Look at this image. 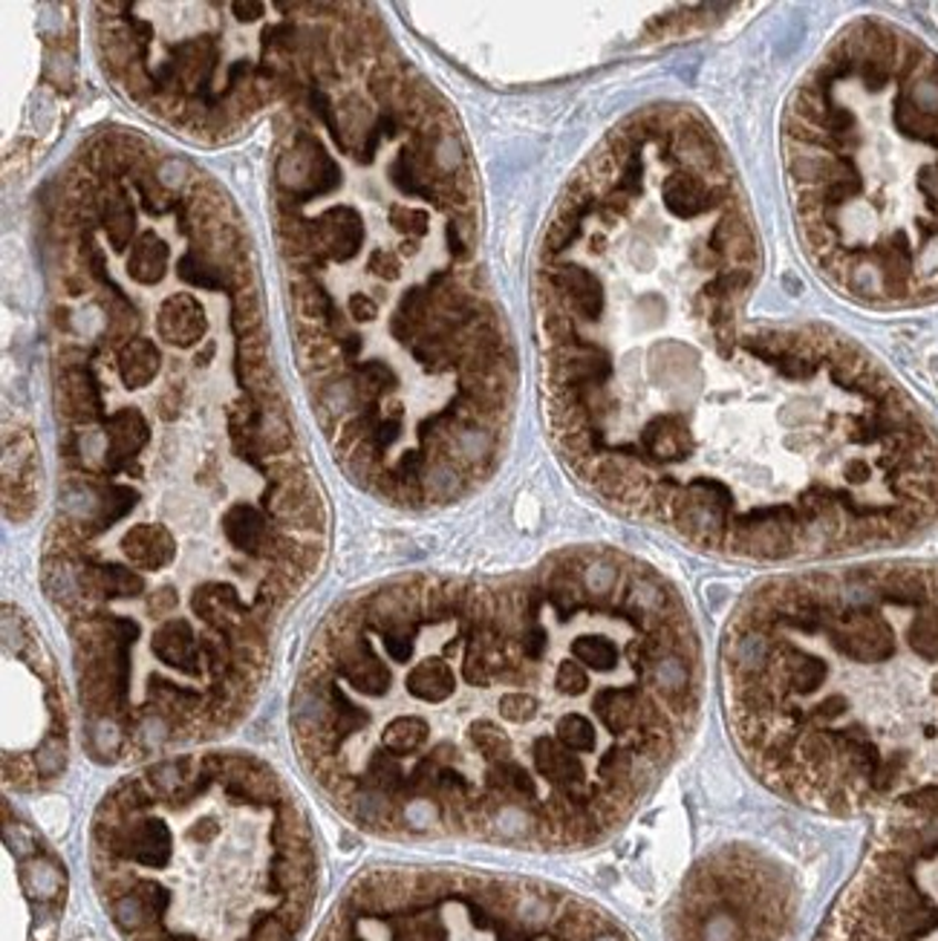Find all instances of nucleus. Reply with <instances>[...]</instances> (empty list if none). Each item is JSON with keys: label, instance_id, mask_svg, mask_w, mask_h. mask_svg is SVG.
Instances as JSON below:
<instances>
[{"label": "nucleus", "instance_id": "1", "mask_svg": "<svg viewBox=\"0 0 938 941\" xmlns=\"http://www.w3.org/2000/svg\"><path fill=\"white\" fill-rule=\"evenodd\" d=\"M736 165L659 104L575 170L535 280L546 416L601 503L745 563L826 567L938 529V427L832 327L756 312Z\"/></svg>", "mask_w": 938, "mask_h": 941}, {"label": "nucleus", "instance_id": "2", "mask_svg": "<svg viewBox=\"0 0 938 941\" xmlns=\"http://www.w3.org/2000/svg\"><path fill=\"white\" fill-rule=\"evenodd\" d=\"M704 655L679 589L578 546L503 578L408 575L341 603L289 696L303 777L364 835L584 852L697 731Z\"/></svg>", "mask_w": 938, "mask_h": 941}, {"label": "nucleus", "instance_id": "3", "mask_svg": "<svg viewBox=\"0 0 938 941\" xmlns=\"http://www.w3.org/2000/svg\"><path fill=\"white\" fill-rule=\"evenodd\" d=\"M800 246L841 298L938 303V52L878 15L843 23L780 122Z\"/></svg>", "mask_w": 938, "mask_h": 941}, {"label": "nucleus", "instance_id": "4", "mask_svg": "<svg viewBox=\"0 0 938 941\" xmlns=\"http://www.w3.org/2000/svg\"><path fill=\"white\" fill-rule=\"evenodd\" d=\"M87 864L122 941H301L321 890L303 797L264 757L214 745L118 777L90 817Z\"/></svg>", "mask_w": 938, "mask_h": 941}, {"label": "nucleus", "instance_id": "5", "mask_svg": "<svg viewBox=\"0 0 938 941\" xmlns=\"http://www.w3.org/2000/svg\"><path fill=\"white\" fill-rule=\"evenodd\" d=\"M316 941H638L601 904L552 881L388 864L344 887Z\"/></svg>", "mask_w": 938, "mask_h": 941}, {"label": "nucleus", "instance_id": "6", "mask_svg": "<svg viewBox=\"0 0 938 941\" xmlns=\"http://www.w3.org/2000/svg\"><path fill=\"white\" fill-rule=\"evenodd\" d=\"M858 867L814 941H938V759L889 772Z\"/></svg>", "mask_w": 938, "mask_h": 941}, {"label": "nucleus", "instance_id": "7", "mask_svg": "<svg viewBox=\"0 0 938 941\" xmlns=\"http://www.w3.org/2000/svg\"><path fill=\"white\" fill-rule=\"evenodd\" d=\"M797 919L788 869L731 844L690 869L668 910V941H785Z\"/></svg>", "mask_w": 938, "mask_h": 941}, {"label": "nucleus", "instance_id": "8", "mask_svg": "<svg viewBox=\"0 0 938 941\" xmlns=\"http://www.w3.org/2000/svg\"><path fill=\"white\" fill-rule=\"evenodd\" d=\"M217 61H220V50L212 38H197V41H183V44L171 46L168 64L174 66L176 87H183L185 93H199L203 104L212 107L217 96L208 93V84L214 79Z\"/></svg>", "mask_w": 938, "mask_h": 941}, {"label": "nucleus", "instance_id": "9", "mask_svg": "<svg viewBox=\"0 0 938 941\" xmlns=\"http://www.w3.org/2000/svg\"><path fill=\"white\" fill-rule=\"evenodd\" d=\"M364 240V223L352 206H330L316 220V251L323 260L347 263L359 255Z\"/></svg>", "mask_w": 938, "mask_h": 941}, {"label": "nucleus", "instance_id": "10", "mask_svg": "<svg viewBox=\"0 0 938 941\" xmlns=\"http://www.w3.org/2000/svg\"><path fill=\"white\" fill-rule=\"evenodd\" d=\"M206 327V312H203V307H199L194 294H168V298L162 301L159 316H156V330H159L162 341L188 350V347L203 341Z\"/></svg>", "mask_w": 938, "mask_h": 941}, {"label": "nucleus", "instance_id": "11", "mask_svg": "<svg viewBox=\"0 0 938 941\" xmlns=\"http://www.w3.org/2000/svg\"><path fill=\"white\" fill-rule=\"evenodd\" d=\"M289 294H292L295 307H298V316L307 321V324L323 327L327 332H347L344 318L338 312L332 294L318 283L316 278H295L289 283Z\"/></svg>", "mask_w": 938, "mask_h": 941}, {"label": "nucleus", "instance_id": "12", "mask_svg": "<svg viewBox=\"0 0 938 941\" xmlns=\"http://www.w3.org/2000/svg\"><path fill=\"white\" fill-rule=\"evenodd\" d=\"M116 364L122 384H125L127 390H142L154 382L156 373H159L162 355L154 341L131 339L127 344L118 347Z\"/></svg>", "mask_w": 938, "mask_h": 941}, {"label": "nucleus", "instance_id": "13", "mask_svg": "<svg viewBox=\"0 0 938 941\" xmlns=\"http://www.w3.org/2000/svg\"><path fill=\"white\" fill-rule=\"evenodd\" d=\"M168 260L171 251L168 246H165V240L156 237L154 231H145V235H140V240L133 244L131 260H127V275H131L136 283H142V287H154V283L162 280L165 269H168Z\"/></svg>", "mask_w": 938, "mask_h": 941}, {"label": "nucleus", "instance_id": "14", "mask_svg": "<svg viewBox=\"0 0 938 941\" xmlns=\"http://www.w3.org/2000/svg\"><path fill=\"white\" fill-rule=\"evenodd\" d=\"M102 226L113 249L125 251L131 246V237L136 231V214H133L125 188L118 183H113L111 192L102 197Z\"/></svg>", "mask_w": 938, "mask_h": 941}, {"label": "nucleus", "instance_id": "15", "mask_svg": "<svg viewBox=\"0 0 938 941\" xmlns=\"http://www.w3.org/2000/svg\"><path fill=\"white\" fill-rule=\"evenodd\" d=\"M176 275L199 289H212V292H235V283H231V272L226 266L214 263L206 255H199L197 249H188L176 263Z\"/></svg>", "mask_w": 938, "mask_h": 941}, {"label": "nucleus", "instance_id": "16", "mask_svg": "<svg viewBox=\"0 0 938 941\" xmlns=\"http://www.w3.org/2000/svg\"><path fill=\"white\" fill-rule=\"evenodd\" d=\"M303 139H307V147H309V159H312V168H309V188L307 194H303V203H309V199L327 197V194H332L336 188H341V168H338L336 159L323 151L318 136L303 133Z\"/></svg>", "mask_w": 938, "mask_h": 941}, {"label": "nucleus", "instance_id": "17", "mask_svg": "<svg viewBox=\"0 0 938 941\" xmlns=\"http://www.w3.org/2000/svg\"><path fill=\"white\" fill-rule=\"evenodd\" d=\"M264 327V303H260V292L257 287L240 289L235 294V307H231V330L240 335V339H249L255 332H260Z\"/></svg>", "mask_w": 938, "mask_h": 941}, {"label": "nucleus", "instance_id": "18", "mask_svg": "<svg viewBox=\"0 0 938 941\" xmlns=\"http://www.w3.org/2000/svg\"><path fill=\"white\" fill-rule=\"evenodd\" d=\"M104 307H107V332H104V341H111V344L125 341L127 344V341H131V332L140 327V316H136L133 303L127 301L122 289H116V292L104 301Z\"/></svg>", "mask_w": 938, "mask_h": 941}, {"label": "nucleus", "instance_id": "19", "mask_svg": "<svg viewBox=\"0 0 938 941\" xmlns=\"http://www.w3.org/2000/svg\"><path fill=\"white\" fill-rule=\"evenodd\" d=\"M133 183H136V188H140L142 206H145L151 214H165V211H171V208H176L174 197H171L168 188H165V185L156 179V174L136 177Z\"/></svg>", "mask_w": 938, "mask_h": 941}, {"label": "nucleus", "instance_id": "20", "mask_svg": "<svg viewBox=\"0 0 938 941\" xmlns=\"http://www.w3.org/2000/svg\"><path fill=\"white\" fill-rule=\"evenodd\" d=\"M367 272L375 275V278L388 280V283H393V280L402 278L404 272L402 255L390 249H373L370 251V258H367Z\"/></svg>", "mask_w": 938, "mask_h": 941}, {"label": "nucleus", "instance_id": "21", "mask_svg": "<svg viewBox=\"0 0 938 941\" xmlns=\"http://www.w3.org/2000/svg\"><path fill=\"white\" fill-rule=\"evenodd\" d=\"M264 361H269V339H266L264 332L240 339V344H237V364L251 368V364H264Z\"/></svg>", "mask_w": 938, "mask_h": 941}, {"label": "nucleus", "instance_id": "22", "mask_svg": "<svg viewBox=\"0 0 938 941\" xmlns=\"http://www.w3.org/2000/svg\"><path fill=\"white\" fill-rule=\"evenodd\" d=\"M347 309H350L352 321H373V318H379V303L370 294H350Z\"/></svg>", "mask_w": 938, "mask_h": 941}, {"label": "nucleus", "instance_id": "23", "mask_svg": "<svg viewBox=\"0 0 938 941\" xmlns=\"http://www.w3.org/2000/svg\"><path fill=\"white\" fill-rule=\"evenodd\" d=\"M336 339H338V350H341V359L350 361V364L359 359L361 347H364V341H361L359 332L347 330V332H341V335H336Z\"/></svg>", "mask_w": 938, "mask_h": 941}, {"label": "nucleus", "instance_id": "24", "mask_svg": "<svg viewBox=\"0 0 938 941\" xmlns=\"http://www.w3.org/2000/svg\"><path fill=\"white\" fill-rule=\"evenodd\" d=\"M231 12L237 15V21L251 23V21H257V18H264L266 7H264V3H257V0H249V3H231Z\"/></svg>", "mask_w": 938, "mask_h": 941}, {"label": "nucleus", "instance_id": "25", "mask_svg": "<svg viewBox=\"0 0 938 941\" xmlns=\"http://www.w3.org/2000/svg\"><path fill=\"white\" fill-rule=\"evenodd\" d=\"M214 355V344H208L206 350H203V353H197V359H194V364H206L208 359H212Z\"/></svg>", "mask_w": 938, "mask_h": 941}]
</instances>
